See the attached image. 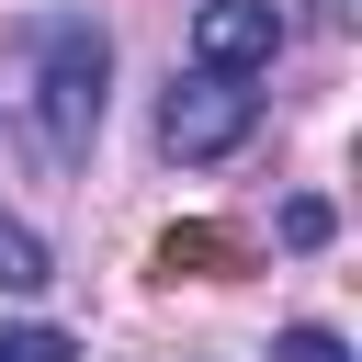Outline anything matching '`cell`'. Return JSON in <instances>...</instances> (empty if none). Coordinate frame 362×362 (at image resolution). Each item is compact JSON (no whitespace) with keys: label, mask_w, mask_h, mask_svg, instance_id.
Instances as JSON below:
<instances>
[{"label":"cell","mask_w":362,"mask_h":362,"mask_svg":"<svg viewBox=\"0 0 362 362\" xmlns=\"http://www.w3.org/2000/svg\"><path fill=\"white\" fill-rule=\"evenodd\" d=\"M23 45H34V124H45V147H57V158H90V136H102V79H113L102 23H90V11H45V23H23Z\"/></svg>","instance_id":"cell-1"},{"label":"cell","mask_w":362,"mask_h":362,"mask_svg":"<svg viewBox=\"0 0 362 362\" xmlns=\"http://www.w3.org/2000/svg\"><path fill=\"white\" fill-rule=\"evenodd\" d=\"M249 124H260V90H249V79H204V68H192V79H170V102H158V147H170V158H226Z\"/></svg>","instance_id":"cell-2"},{"label":"cell","mask_w":362,"mask_h":362,"mask_svg":"<svg viewBox=\"0 0 362 362\" xmlns=\"http://www.w3.org/2000/svg\"><path fill=\"white\" fill-rule=\"evenodd\" d=\"M272 57H283V11L272 0H204L192 11V68L204 79H249Z\"/></svg>","instance_id":"cell-3"},{"label":"cell","mask_w":362,"mask_h":362,"mask_svg":"<svg viewBox=\"0 0 362 362\" xmlns=\"http://www.w3.org/2000/svg\"><path fill=\"white\" fill-rule=\"evenodd\" d=\"M238 260H249V238H238V226H215V215H192V226H170V238H158V272H170V283H181V272L204 283V272H238Z\"/></svg>","instance_id":"cell-4"},{"label":"cell","mask_w":362,"mask_h":362,"mask_svg":"<svg viewBox=\"0 0 362 362\" xmlns=\"http://www.w3.org/2000/svg\"><path fill=\"white\" fill-rule=\"evenodd\" d=\"M34 283H45V249H34V226L0 215V294H34Z\"/></svg>","instance_id":"cell-5"},{"label":"cell","mask_w":362,"mask_h":362,"mask_svg":"<svg viewBox=\"0 0 362 362\" xmlns=\"http://www.w3.org/2000/svg\"><path fill=\"white\" fill-rule=\"evenodd\" d=\"M0 362H79V339L45 328V317H23V328H0Z\"/></svg>","instance_id":"cell-6"},{"label":"cell","mask_w":362,"mask_h":362,"mask_svg":"<svg viewBox=\"0 0 362 362\" xmlns=\"http://www.w3.org/2000/svg\"><path fill=\"white\" fill-rule=\"evenodd\" d=\"M283 249H328V204H317V192L283 204Z\"/></svg>","instance_id":"cell-7"},{"label":"cell","mask_w":362,"mask_h":362,"mask_svg":"<svg viewBox=\"0 0 362 362\" xmlns=\"http://www.w3.org/2000/svg\"><path fill=\"white\" fill-rule=\"evenodd\" d=\"M272 362H351V351H339V328H283Z\"/></svg>","instance_id":"cell-8"}]
</instances>
